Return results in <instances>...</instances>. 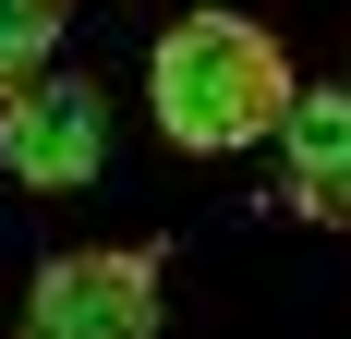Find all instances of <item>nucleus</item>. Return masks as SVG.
<instances>
[{
  "instance_id": "5",
  "label": "nucleus",
  "mask_w": 351,
  "mask_h": 339,
  "mask_svg": "<svg viewBox=\"0 0 351 339\" xmlns=\"http://www.w3.org/2000/svg\"><path fill=\"white\" fill-rule=\"evenodd\" d=\"M61 12H73V0H0V97H12L25 73H49V49H61Z\"/></svg>"
},
{
  "instance_id": "4",
  "label": "nucleus",
  "mask_w": 351,
  "mask_h": 339,
  "mask_svg": "<svg viewBox=\"0 0 351 339\" xmlns=\"http://www.w3.org/2000/svg\"><path fill=\"white\" fill-rule=\"evenodd\" d=\"M279 194L291 218L315 231H351V85H303L279 121Z\"/></svg>"
},
{
  "instance_id": "1",
  "label": "nucleus",
  "mask_w": 351,
  "mask_h": 339,
  "mask_svg": "<svg viewBox=\"0 0 351 339\" xmlns=\"http://www.w3.org/2000/svg\"><path fill=\"white\" fill-rule=\"evenodd\" d=\"M291 97H303V73L291 49L254 12H182L158 49H145V109H158V134L182 158H243V145H279Z\"/></svg>"
},
{
  "instance_id": "3",
  "label": "nucleus",
  "mask_w": 351,
  "mask_h": 339,
  "mask_svg": "<svg viewBox=\"0 0 351 339\" xmlns=\"http://www.w3.org/2000/svg\"><path fill=\"white\" fill-rule=\"evenodd\" d=\"M36 339H145L158 327V255L134 242H97V255H49L25 291Z\"/></svg>"
},
{
  "instance_id": "2",
  "label": "nucleus",
  "mask_w": 351,
  "mask_h": 339,
  "mask_svg": "<svg viewBox=\"0 0 351 339\" xmlns=\"http://www.w3.org/2000/svg\"><path fill=\"white\" fill-rule=\"evenodd\" d=\"M109 158V97L85 73H25L12 97H0V170L25 182V194H73V182H97Z\"/></svg>"
}]
</instances>
